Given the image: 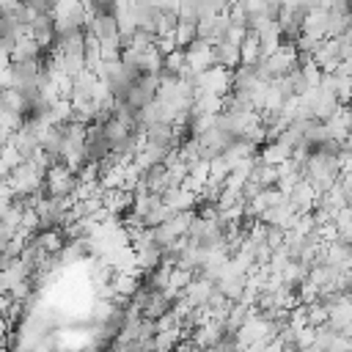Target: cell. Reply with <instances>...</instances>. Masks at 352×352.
Wrapping results in <instances>:
<instances>
[{"instance_id":"obj_1","label":"cell","mask_w":352,"mask_h":352,"mask_svg":"<svg viewBox=\"0 0 352 352\" xmlns=\"http://www.w3.org/2000/svg\"><path fill=\"white\" fill-rule=\"evenodd\" d=\"M192 85H195V96H201V94L228 96L234 91V72L217 63V66H212L201 74H192Z\"/></svg>"},{"instance_id":"obj_2","label":"cell","mask_w":352,"mask_h":352,"mask_svg":"<svg viewBox=\"0 0 352 352\" xmlns=\"http://www.w3.org/2000/svg\"><path fill=\"white\" fill-rule=\"evenodd\" d=\"M80 187V179H77V170H72L69 165L58 162L50 168L47 173V182H44V192L52 195V198H69L74 195Z\"/></svg>"},{"instance_id":"obj_3","label":"cell","mask_w":352,"mask_h":352,"mask_svg":"<svg viewBox=\"0 0 352 352\" xmlns=\"http://www.w3.org/2000/svg\"><path fill=\"white\" fill-rule=\"evenodd\" d=\"M212 66H217V52H214V47L209 41L198 38L195 44L187 47V72L190 74H201V72H206Z\"/></svg>"},{"instance_id":"obj_4","label":"cell","mask_w":352,"mask_h":352,"mask_svg":"<svg viewBox=\"0 0 352 352\" xmlns=\"http://www.w3.org/2000/svg\"><path fill=\"white\" fill-rule=\"evenodd\" d=\"M319 198H322V192H319L308 179H302V182L292 190V195H289V201L297 206V212H300V214H311V212H316Z\"/></svg>"},{"instance_id":"obj_5","label":"cell","mask_w":352,"mask_h":352,"mask_svg":"<svg viewBox=\"0 0 352 352\" xmlns=\"http://www.w3.org/2000/svg\"><path fill=\"white\" fill-rule=\"evenodd\" d=\"M217 292V283L214 280H209V278H204V275H195V280L184 289V300L192 305V308H201V305H206L209 300H212V294Z\"/></svg>"},{"instance_id":"obj_6","label":"cell","mask_w":352,"mask_h":352,"mask_svg":"<svg viewBox=\"0 0 352 352\" xmlns=\"http://www.w3.org/2000/svg\"><path fill=\"white\" fill-rule=\"evenodd\" d=\"M327 324L333 330H346L352 324V300H349V294H344L336 302H330V322Z\"/></svg>"},{"instance_id":"obj_7","label":"cell","mask_w":352,"mask_h":352,"mask_svg":"<svg viewBox=\"0 0 352 352\" xmlns=\"http://www.w3.org/2000/svg\"><path fill=\"white\" fill-rule=\"evenodd\" d=\"M292 148L289 146H283L280 140H272V143H264L261 148H258V160L264 162V165H275V168H280L283 162H289L292 160Z\"/></svg>"},{"instance_id":"obj_8","label":"cell","mask_w":352,"mask_h":352,"mask_svg":"<svg viewBox=\"0 0 352 352\" xmlns=\"http://www.w3.org/2000/svg\"><path fill=\"white\" fill-rule=\"evenodd\" d=\"M214 52H217V63L220 66H226V69H231V72H236L239 66H242V47L239 44H231V41H220L217 47H214Z\"/></svg>"},{"instance_id":"obj_9","label":"cell","mask_w":352,"mask_h":352,"mask_svg":"<svg viewBox=\"0 0 352 352\" xmlns=\"http://www.w3.org/2000/svg\"><path fill=\"white\" fill-rule=\"evenodd\" d=\"M0 102H3V110H8V113H19V116L28 118V107H30V102H28L25 91H19V88H3Z\"/></svg>"},{"instance_id":"obj_10","label":"cell","mask_w":352,"mask_h":352,"mask_svg":"<svg viewBox=\"0 0 352 352\" xmlns=\"http://www.w3.org/2000/svg\"><path fill=\"white\" fill-rule=\"evenodd\" d=\"M261 60H264V55H261V38L250 30L248 38L242 41V66H258Z\"/></svg>"},{"instance_id":"obj_11","label":"cell","mask_w":352,"mask_h":352,"mask_svg":"<svg viewBox=\"0 0 352 352\" xmlns=\"http://www.w3.org/2000/svg\"><path fill=\"white\" fill-rule=\"evenodd\" d=\"M176 44H179V50H187L190 44H195L198 41V22H187V19H179V25H176Z\"/></svg>"},{"instance_id":"obj_12","label":"cell","mask_w":352,"mask_h":352,"mask_svg":"<svg viewBox=\"0 0 352 352\" xmlns=\"http://www.w3.org/2000/svg\"><path fill=\"white\" fill-rule=\"evenodd\" d=\"M250 179H253V182H258V184L267 190V187H275V184H278L280 170H278L275 165H264V162L258 160V165L253 168V176H250Z\"/></svg>"},{"instance_id":"obj_13","label":"cell","mask_w":352,"mask_h":352,"mask_svg":"<svg viewBox=\"0 0 352 352\" xmlns=\"http://www.w3.org/2000/svg\"><path fill=\"white\" fill-rule=\"evenodd\" d=\"M308 322L314 324V327H322V324H327L330 322V305L327 302H311L308 305Z\"/></svg>"},{"instance_id":"obj_14","label":"cell","mask_w":352,"mask_h":352,"mask_svg":"<svg viewBox=\"0 0 352 352\" xmlns=\"http://www.w3.org/2000/svg\"><path fill=\"white\" fill-rule=\"evenodd\" d=\"M341 148H344V151H349V154H352V135H349V138H346V140H344V143H341Z\"/></svg>"},{"instance_id":"obj_15","label":"cell","mask_w":352,"mask_h":352,"mask_svg":"<svg viewBox=\"0 0 352 352\" xmlns=\"http://www.w3.org/2000/svg\"><path fill=\"white\" fill-rule=\"evenodd\" d=\"M344 333H346V336H352V324H349V327H346V330H344Z\"/></svg>"},{"instance_id":"obj_16","label":"cell","mask_w":352,"mask_h":352,"mask_svg":"<svg viewBox=\"0 0 352 352\" xmlns=\"http://www.w3.org/2000/svg\"><path fill=\"white\" fill-rule=\"evenodd\" d=\"M349 292H352V272H349Z\"/></svg>"}]
</instances>
